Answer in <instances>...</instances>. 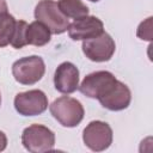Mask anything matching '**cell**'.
<instances>
[{
	"instance_id": "obj_1",
	"label": "cell",
	"mask_w": 153,
	"mask_h": 153,
	"mask_svg": "<svg viewBox=\"0 0 153 153\" xmlns=\"http://www.w3.org/2000/svg\"><path fill=\"white\" fill-rule=\"evenodd\" d=\"M53 117L63 127H76L84 118V108L81 103L72 97L62 96L55 99L49 106Z\"/></svg>"
},
{
	"instance_id": "obj_2",
	"label": "cell",
	"mask_w": 153,
	"mask_h": 153,
	"mask_svg": "<svg viewBox=\"0 0 153 153\" xmlns=\"http://www.w3.org/2000/svg\"><path fill=\"white\" fill-rule=\"evenodd\" d=\"M35 18L55 35L66 32L69 26V20L54 0H41L35 7Z\"/></svg>"
},
{
	"instance_id": "obj_3",
	"label": "cell",
	"mask_w": 153,
	"mask_h": 153,
	"mask_svg": "<svg viewBox=\"0 0 153 153\" xmlns=\"http://www.w3.org/2000/svg\"><path fill=\"white\" fill-rule=\"evenodd\" d=\"M22 143L32 153L53 151L55 146V134L45 126L31 124L23 130Z\"/></svg>"
},
{
	"instance_id": "obj_4",
	"label": "cell",
	"mask_w": 153,
	"mask_h": 153,
	"mask_svg": "<svg viewBox=\"0 0 153 153\" xmlns=\"http://www.w3.org/2000/svg\"><path fill=\"white\" fill-rule=\"evenodd\" d=\"M45 65L41 56L32 55L17 60L12 65V74L22 85H33L42 79Z\"/></svg>"
},
{
	"instance_id": "obj_5",
	"label": "cell",
	"mask_w": 153,
	"mask_h": 153,
	"mask_svg": "<svg viewBox=\"0 0 153 153\" xmlns=\"http://www.w3.org/2000/svg\"><path fill=\"white\" fill-rule=\"evenodd\" d=\"M82 140L85 146L91 151H105L112 143V129L106 122L92 121L84 129Z\"/></svg>"
},
{
	"instance_id": "obj_6",
	"label": "cell",
	"mask_w": 153,
	"mask_h": 153,
	"mask_svg": "<svg viewBox=\"0 0 153 153\" xmlns=\"http://www.w3.org/2000/svg\"><path fill=\"white\" fill-rule=\"evenodd\" d=\"M116 49L115 41L108 32H102L100 35L85 39L82 42V51L86 57L94 62L109 61Z\"/></svg>"
},
{
	"instance_id": "obj_7",
	"label": "cell",
	"mask_w": 153,
	"mask_h": 153,
	"mask_svg": "<svg viewBox=\"0 0 153 153\" xmlns=\"http://www.w3.org/2000/svg\"><path fill=\"white\" fill-rule=\"evenodd\" d=\"M14 108L22 116H36L48 108V98L41 90L20 92L14 97Z\"/></svg>"
},
{
	"instance_id": "obj_8",
	"label": "cell",
	"mask_w": 153,
	"mask_h": 153,
	"mask_svg": "<svg viewBox=\"0 0 153 153\" xmlns=\"http://www.w3.org/2000/svg\"><path fill=\"white\" fill-rule=\"evenodd\" d=\"M116 80L117 79L112 73L108 71H98L87 74L78 88L86 97L98 99Z\"/></svg>"
},
{
	"instance_id": "obj_9",
	"label": "cell",
	"mask_w": 153,
	"mask_h": 153,
	"mask_svg": "<svg viewBox=\"0 0 153 153\" xmlns=\"http://www.w3.org/2000/svg\"><path fill=\"white\" fill-rule=\"evenodd\" d=\"M100 105L111 111H121L129 106L131 100V92L129 87L122 81L116 80L105 93L98 98Z\"/></svg>"
},
{
	"instance_id": "obj_10",
	"label": "cell",
	"mask_w": 153,
	"mask_h": 153,
	"mask_svg": "<svg viewBox=\"0 0 153 153\" xmlns=\"http://www.w3.org/2000/svg\"><path fill=\"white\" fill-rule=\"evenodd\" d=\"M68 35L73 41H85L100 35L104 31L103 22L94 16L76 18L68 26Z\"/></svg>"
},
{
	"instance_id": "obj_11",
	"label": "cell",
	"mask_w": 153,
	"mask_h": 153,
	"mask_svg": "<svg viewBox=\"0 0 153 153\" xmlns=\"http://www.w3.org/2000/svg\"><path fill=\"white\" fill-rule=\"evenodd\" d=\"M54 86L61 93H73L79 87V69L72 62H62L55 71Z\"/></svg>"
},
{
	"instance_id": "obj_12",
	"label": "cell",
	"mask_w": 153,
	"mask_h": 153,
	"mask_svg": "<svg viewBox=\"0 0 153 153\" xmlns=\"http://www.w3.org/2000/svg\"><path fill=\"white\" fill-rule=\"evenodd\" d=\"M50 30L41 22L36 20L27 25L26 43L35 47H43L50 42Z\"/></svg>"
},
{
	"instance_id": "obj_13",
	"label": "cell",
	"mask_w": 153,
	"mask_h": 153,
	"mask_svg": "<svg viewBox=\"0 0 153 153\" xmlns=\"http://www.w3.org/2000/svg\"><path fill=\"white\" fill-rule=\"evenodd\" d=\"M57 6L67 18H80L88 14V7L81 0H59Z\"/></svg>"
},
{
	"instance_id": "obj_14",
	"label": "cell",
	"mask_w": 153,
	"mask_h": 153,
	"mask_svg": "<svg viewBox=\"0 0 153 153\" xmlns=\"http://www.w3.org/2000/svg\"><path fill=\"white\" fill-rule=\"evenodd\" d=\"M16 19L8 12L0 16V48H4L11 43L13 31L16 27Z\"/></svg>"
},
{
	"instance_id": "obj_15",
	"label": "cell",
	"mask_w": 153,
	"mask_h": 153,
	"mask_svg": "<svg viewBox=\"0 0 153 153\" xmlns=\"http://www.w3.org/2000/svg\"><path fill=\"white\" fill-rule=\"evenodd\" d=\"M27 23L25 20H18L16 22V27L13 31V36L11 39V45L16 49H20L24 45H26V29H27Z\"/></svg>"
},
{
	"instance_id": "obj_16",
	"label": "cell",
	"mask_w": 153,
	"mask_h": 153,
	"mask_svg": "<svg viewBox=\"0 0 153 153\" xmlns=\"http://www.w3.org/2000/svg\"><path fill=\"white\" fill-rule=\"evenodd\" d=\"M152 17H148L145 22L140 23L139 27H137V37L141 39H147L151 41L152 39Z\"/></svg>"
},
{
	"instance_id": "obj_17",
	"label": "cell",
	"mask_w": 153,
	"mask_h": 153,
	"mask_svg": "<svg viewBox=\"0 0 153 153\" xmlns=\"http://www.w3.org/2000/svg\"><path fill=\"white\" fill-rule=\"evenodd\" d=\"M6 146H7V137H6L5 133L0 130V152L4 151L6 148Z\"/></svg>"
},
{
	"instance_id": "obj_18",
	"label": "cell",
	"mask_w": 153,
	"mask_h": 153,
	"mask_svg": "<svg viewBox=\"0 0 153 153\" xmlns=\"http://www.w3.org/2000/svg\"><path fill=\"white\" fill-rule=\"evenodd\" d=\"M8 12V7H7V4L5 0H0V16Z\"/></svg>"
},
{
	"instance_id": "obj_19",
	"label": "cell",
	"mask_w": 153,
	"mask_h": 153,
	"mask_svg": "<svg viewBox=\"0 0 153 153\" xmlns=\"http://www.w3.org/2000/svg\"><path fill=\"white\" fill-rule=\"evenodd\" d=\"M90 1H92V2H97V1H99V0H90Z\"/></svg>"
},
{
	"instance_id": "obj_20",
	"label": "cell",
	"mask_w": 153,
	"mask_h": 153,
	"mask_svg": "<svg viewBox=\"0 0 153 153\" xmlns=\"http://www.w3.org/2000/svg\"><path fill=\"white\" fill-rule=\"evenodd\" d=\"M0 104H1V94H0Z\"/></svg>"
}]
</instances>
